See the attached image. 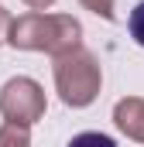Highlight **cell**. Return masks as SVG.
Instances as JSON below:
<instances>
[{
	"label": "cell",
	"instance_id": "8",
	"mask_svg": "<svg viewBox=\"0 0 144 147\" xmlns=\"http://www.w3.org/2000/svg\"><path fill=\"white\" fill-rule=\"evenodd\" d=\"M89 14H96V17H103V21H117V0H79Z\"/></svg>",
	"mask_w": 144,
	"mask_h": 147
},
{
	"label": "cell",
	"instance_id": "4",
	"mask_svg": "<svg viewBox=\"0 0 144 147\" xmlns=\"http://www.w3.org/2000/svg\"><path fill=\"white\" fill-rule=\"evenodd\" d=\"M113 123L127 140L144 144V99L141 96H124L113 103Z\"/></svg>",
	"mask_w": 144,
	"mask_h": 147
},
{
	"label": "cell",
	"instance_id": "10",
	"mask_svg": "<svg viewBox=\"0 0 144 147\" xmlns=\"http://www.w3.org/2000/svg\"><path fill=\"white\" fill-rule=\"evenodd\" d=\"M24 3H28L31 10H48V7H52L55 0H24Z\"/></svg>",
	"mask_w": 144,
	"mask_h": 147
},
{
	"label": "cell",
	"instance_id": "6",
	"mask_svg": "<svg viewBox=\"0 0 144 147\" xmlns=\"http://www.w3.org/2000/svg\"><path fill=\"white\" fill-rule=\"evenodd\" d=\"M65 147H117V140L107 137V134H100V130H82V134H75Z\"/></svg>",
	"mask_w": 144,
	"mask_h": 147
},
{
	"label": "cell",
	"instance_id": "3",
	"mask_svg": "<svg viewBox=\"0 0 144 147\" xmlns=\"http://www.w3.org/2000/svg\"><path fill=\"white\" fill-rule=\"evenodd\" d=\"M48 99L41 82L31 75H14L3 82L0 89V116L3 123H17V127H35L38 120H45Z\"/></svg>",
	"mask_w": 144,
	"mask_h": 147
},
{
	"label": "cell",
	"instance_id": "1",
	"mask_svg": "<svg viewBox=\"0 0 144 147\" xmlns=\"http://www.w3.org/2000/svg\"><path fill=\"white\" fill-rule=\"evenodd\" d=\"M7 45L17 51H45L52 58L69 55L82 48V24L72 14H45V10H28L10 21L7 28Z\"/></svg>",
	"mask_w": 144,
	"mask_h": 147
},
{
	"label": "cell",
	"instance_id": "5",
	"mask_svg": "<svg viewBox=\"0 0 144 147\" xmlns=\"http://www.w3.org/2000/svg\"><path fill=\"white\" fill-rule=\"evenodd\" d=\"M0 147H31V127L3 123L0 127Z\"/></svg>",
	"mask_w": 144,
	"mask_h": 147
},
{
	"label": "cell",
	"instance_id": "9",
	"mask_svg": "<svg viewBox=\"0 0 144 147\" xmlns=\"http://www.w3.org/2000/svg\"><path fill=\"white\" fill-rule=\"evenodd\" d=\"M10 21H14V17H10V10H7V7H0V45H7V28H10Z\"/></svg>",
	"mask_w": 144,
	"mask_h": 147
},
{
	"label": "cell",
	"instance_id": "7",
	"mask_svg": "<svg viewBox=\"0 0 144 147\" xmlns=\"http://www.w3.org/2000/svg\"><path fill=\"white\" fill-rule=\"evenodd\" d=\"M127 31H130V38L144 48V0L130 10V17H127Z\"/></svg>",
	"mask_w": 144,
	"mask_h": 147
},
{
	"label": "cell",
	"instance_id": "2",
	"mask_svg": "<svg viewBox=\"0 0 144 147\" xmlns=\"http://www.w3.org/2000/svg\"><path fill=\"white\" fill-rule=\"evenodd\" d=\"M52 75H55V92L58 99L72 106V110H86L96 103L100 89H103V69H100V58L86 48H75L69 55H58L55 65H52Z\"/></svg>",
	"mask_w": 144,
	"mask_h": 147
}]
</instances>
